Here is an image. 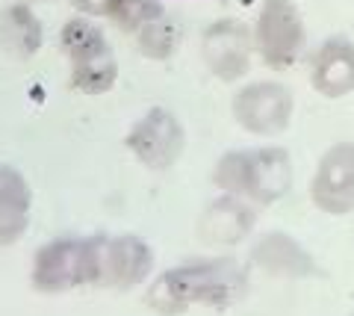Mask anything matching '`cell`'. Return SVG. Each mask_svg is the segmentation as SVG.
I'll return each instance as SVG.
<instances>
[{"label": "cell", "instance_id": "obj_21", "mask_svg": "<svg viewBox=\"0 0 354 316\" xmlns=\"http://www.w3.org/2000/svg\"><path fill=\"white\" fill-rule=\"evenodd\" d=\"M348 316H354V313H348Z\"/></svg>", "mask_w": 354, "mask_h": 316}, {"label": "cell", "instance_id": "obj_3", "mask_svg": "<svg viewBox=\"0 0 354 316\" xmlns=\"http://www.w3.org/2000/svg\"><path fill=\"white\" fill-rule=\"evenodd\" d=\"M95 278V236H62L44 243L32 257L30 281L39 292H68L92 284Z\"/></svg>", "mask_w": 354, "mask_h": 316}, {"label": "cell", "instance_id": "obj_19", "mask_svg": "<svg viewBox=\"0 0 354 316\" xmlns=\"http://www.w3.org/2000/svg\"><path fill=\"white\" fill-rule=\"evenodd\" d=\"M71 3L83 15H109L113 9V0H71Z\"/></svg>", "mask_w": 354, "mask_h": 316}, {"label": "cell", "instance_id": "obj_13", "mask_svg": "<svg viewBox=\"0 0 354 316\" xmlns=\"http://www.w3.org/2000/svg\"><path fill=\"white\" fill-rule=\"evenodd\" d=\"M32 189L15 166H0V248L12 245L27 231Z\"/></svg>", "mask_w": 354, "mask_h": 316}, {"label": "cell", "instance_id": "obj_4", "mask_svg": "<svg viewBox=\"0 0 354 316\" xmlns=\"http://www.w3.org/2000/svg\"><path fill=\"white\" fill-rule=\"evenodd\" d=\"M254 50L274 71L292 68L304 53L307 30L292 0H263L254 24Z\"/></svg>", "mask_w": 354, "mask_h": 316}, {"label": "cell", "instance_id": "obj_6", "mask_svg": "<svg viewBox=\"0 0 354 316\" xmlns=\"http://www.w3.org/2000/svg\"><path fill=\"white\" fill-rule=\"evenodd\" d=\"M230 113L236 124L254 136H281L292 122L295 97L283 83L257 80L236 89Z\"/></svg>", "mask_w": 354, "mask_h": 316}, {"label": "cell", "instance_id": "obj_18", "mask_svg": "<svg viewBox=\"0 0 354 316\" xmlns=\"http://www.w3.org/2000/svg\"><path fill=\"white\" fill-rule=\"evenodd\" d=\"M165 12L160 0H113V9H109V21L124 30V32H139L148 21L160 18Z\"/></svg>", "mask_w": 354, "mask_h": 316}, {"label": "cell", "instance_id": "obj_7", "mask_svg": "<svg viewBox=\"0 0 354 316\" xmlns=\"http://www.w3.org/2000/svg\"><path fill=\"white\" fill-rule=\"evenodd\" d=\"M130 154L151 171L171 169L186 151V130L183 122L165 106H151V110L130 127L124 139Z\"/></svg>", "mask_w": 354, "mask_h": 316}, {"label": "cell", "instance_id": "obj_14", "mask_svg": "<svg viewBox=\"0 0 354 316\" xmlns=\"http://www.w3.org/2000/svg\"><path fill=\"white\" fill-rule=\"evenodd\" d=\"M44 41L41 21L27 3H9L0 12V45L9 57L15 59H30L32 53H39Z\"/></svg>", "mask_w": 354, "mask_h": 316}, {"label": "cell", "instance_id": "obj_10", "mask_svg": "<svg viewBox=\"0 0 354 316\" xmlns=\"http://www.w3.org/2000/svg\"><path fill=\"white\" fill-rule=\"evenodd\" d=\"M310 86L328 97H346L354 92V41L346 36H330L316 48L310 59Z\"/></svg>", "mask_w": 354, "mask_h": 316}, {"label": "cell", "instance_id": "obj_15", "mask_svg": "<svg viewBox=\"0 0 354 316\" xmlns=\"http://www.w3.org/2000/svg\"><path fill=\"white\" fill-rule=\"evenodd\" d=\"M59 45L68 53L71 62H83V59H92V57H101V53L113 50L104 36V30L83 15L65 21V27L59 32Z\"/></svg>", "mask_w": 354, "mask_h": 316}, {"label": "cell", "instance_id": "obj_5", "mask_svg": "<svg viewBox=\"0 0 354 316\" xmlns=\"http://www.w3.org/2000/svg\"><path fill=\"white\" fill-rule=\"evenodd\" d=\"M157 263L153 248L136 234L95 236V278L92 287L130 290L145 284Z\"/></svg>", "mask_w": 354, "mask_h": 316}, {"label": "cell", "instance_id": "obj_20", "mask_svg": "<svg viewBox=\"0 0 354 316\" xmlns=\"http://www.w3.org/2000/svg\"><path fill=\"white\" fill-rule=\"evenodd\" d=\"M36 3H48V0H36Z\"/></svg>", "mask_w": 354, "mask_h": 316}, {"label": "cell", "instance_id": "obj_8", "mask_svg": "<svg viewBox=\"0 0 354 316\" xmlns=\"http://www.w3.org/2000/svg\"><path fill=\"white\" fill-rule=\"evenodd\" d=\"M254 32L239 18H218L201 36V59L209 74L225 83H236L251 68Z\"/></svg>", "mask_w": 354, "mask_h": 316}, {"label": "cell", "instance_id": "obj_2", "mask_svg": "<svg viewBox=\"0 0 354 316\" xmlns=\"http://www.w3.org/2000/svg\"><path fill=\"white\" fill-rule=\"evenodd\" d=\"M213 183L225 195L248 204H274L292 187V160L283 148L266 145L251 151H227L213 166Z\"/></svg>", "mask_w": 354, "mask_h": 316}, {"label": "cell", "instance_id": "obj_16", "mask_svg": "<svg viewBox=\"0 0 354 316\" xmlns=\"http://www.w3.org/2000/svg\"><path fill=\"white\" fill-rule=\"evenodd\" d=\"M115 80H118V62L113 50L83 62H71V86L83 95H104L113 89Z\"/></svg>", "mask_w": 354, "mask_h": 316}, {"label": "cell", "instance_id": "obj_11", "mask_svg": "<svg viewBox=\"0 0 354 316\" xmlns=\"http://www.w3.org/2000/svg\"><path fill=\"white\" fill-rule=\"evenodd\" d=\"M254 222H257L254 204L236 195H218L198 216V236L207 245H236L254 231Z\"/></svg>", "mask_w": 354, "mask_h": 316}, {"label": "cell", "instance_id": "obj_12", "mask_svg": "<svg viewBox=\"0 0 354 316\" xmlns=\"http://www.w3.org/2000/svg\"><path fill=\"white\" fill-rule=\"evenodd\" d=\"M251 263L263 269L266 275L278 278H307L316 275V263L307 254V248L295 236L283 231L260 234L251 245Z\"/></svg>", "mask_w": 354, "mask_h": 316}, {"label": "cell", "instance_id": "obj_17", "mask_svg": "<svg viewBox=\"0 0 354 316\" xmlns=\"http://www.w3.org/2000/svg\"><path fill=\"white\" fill-rule=\"evenodd\" d=\"M180 24H174L169 15H160L148 21L145 27L136 32V48L145 59H169L171 53L180 48Z\"/></svg>", "mask_w": 354, "mask_h": 316}, {"label": "cell", "instance_id": "obj_1", "mask_svg": "<svg viewBox=\"0 0 354 316\" xmlns=\"http://www.w3.org/2000/svg\"><path fill=\"white\" fill-rule=\"evenodd\" d=\"M248 292V275L234 257L189 260L165 269L148 290V304L162 316H177L192 304L227 308Z\"/></svg>", "mask_w": 354, "mask_h": 316}, {"label": "cell", "instance_id": "obj_9", "mask_svg": "<svg viewBox=\"0 0 354 316\" xmlns=\"http://www.w3.org/2000/svg\"><path fill=\"white\" fill-rule=\"evenodd\" d=\"M310 201L322 213H354V142L330 145L310 178Z\"/></svg>", "mask_w": 354, "mask_h": 316}]
</instances>
